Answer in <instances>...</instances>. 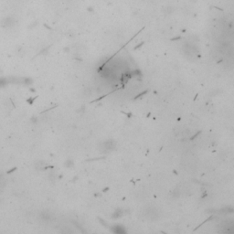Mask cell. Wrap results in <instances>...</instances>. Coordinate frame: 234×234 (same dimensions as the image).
<instances>
[{
    "label": "cell",
    "mask_w": 234,
    "mask_h": 234,
    "mask_svg": "<svg viewBox=\"0 0 234 234\" xmlns=\"http://www.w3.org/2000/svg\"><path fill=\"white\" fill-rule=\"evenodd\" d=\"M113 142H106L104 144V149H106L107 151H111L113 148H114V146H112Z\"/></svg>",
    "instance_id": "cell-1"
}]
</instances>
